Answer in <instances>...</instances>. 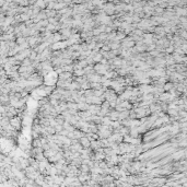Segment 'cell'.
<instances>
[{
    "mask_svg": "<svg viewBox=\"0 0 187 187\" xmlns=\"http://www.w3.org/2000/svg\"><path fill=\"white\" fill-rule=\"evenodd\" d=\"M36 56H37V53L36 51H32L31 53V56H30V60H34V59H36Z\"/></svg>",
    "mask_w": 187,
    "mask_h": 187,
    "instance_id": "277c9868",
    "label": "cell"
},
{
    "mask_svg": "<svg viewBox=\"0 0 187 187\" xmlns=\"http://www.w3.org/2000/svg\"><path fill=\"white\" fill-rule=\"evenodd\" d=\"M79 142L81 143V146H82L83 148H89V147H90V143H91V141H90L89 138H88V137L84 135V136L81 137V138L79 139Z\"/></svg>",
    "mask_w": 187,
    "mask_h": 187,
    "instance_id": "6da1fadb",
    "label": "cell"
},
{
    "mask_svg": "<svg viewBox=\"0 0 187 187\" xmlns=\"http://www.w3.org/2000/svg\"><path fill=\"white\" fill-rule=\"evenodd\" d=\"M79 170L82 173H90V168H89V165H86V164H81L79 166Z\"/></svg>",
    "mask_w": 187,
    "mask_h": 187,
    "instance_id": "7a4b0ae2",
    "label": "cell"
},
{
    "mask_svg": "<svg viewBox=\"0 0 187 187\" xmlns=\"http://www.w3.org/2000/svg\"><path fill=\"white\" fill-rule=\"evenodd\" d=\"M73 73H74V76H77V77H81L84 74V71H83V69H77V70H74Z\"/></svg>",
    "mask_w": 187,
    "mask_h": 187,
    "instance_id": "3957f363",
    "label": "cell"
}]
</instances>
